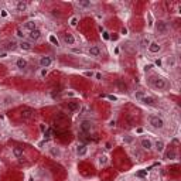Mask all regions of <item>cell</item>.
I'll list each match as a JSON object with an SVG mask.
<instances>
[{
  "instance_id": "obj_1",
  "label": "cell",
  "mask_w": 181,
  "mask_h": 181,
  "mask_svg": "<svg viewBox=\"0 0 181 181\" xmlns=\"http://www.w3.org/2000/svg\"><path fill=\"white\" fill-rule=\"evenodd\" d=\"M150 85L157 90H164L166 88H167V81H166L163 77L154 75V77H151V79H150Z\"/></svg>"
},
{
  "instance_id": "obj_2",
  "label": "cell",
  "mask_w": 181,
  "mask_h": 181,
  "mask_svg": "<svg viewBox=\"0 0 181 181\" xmlns=\"http://www.w3.org/2000/svg\"><path fill=\"white\" fill-rule=\"evenodd\" d=\"M149 125L151 127H154V129H163V127H164V120H163V117H160L159 115H150Z\"/></svg>"
},
{
  "instance_id": "obj_3",
  "label": "cell",
  "mask_w": 181,
  "mask_h": 181,
  "mask_svg": "<svg viewBox=\"0 0 181 181\" xmlns=\"http://www.w3.org/2000/svg\"><path fill=\"white\" fill-rule=\"evenodd\" d=\"M156 31L159 33V34H161V35H166L168 33L167 23L163 21V20H157V21H156Z\"/></svg>"
},
{
  "instance_id": "obj_4",
  "label": "cell",
  "mask_w": 181,
  "mask_h": 181,
  "mask_svg": "<svg viewBox=\"0 0 181 181\" xmlns=\"http://www.w3.org/2000/svg\"><path fill=\"white\" fill-rule=\"evenodd\" d=\"M147 50H149V52H151V54H159V52L161 51V44L157 43V41H150Z\"/></svg>"
},
{
  "instance_id": "obj_5",
  "label": "cell",
  "mask_w": 181,
  "mask_h": 181,
  "mask_svg": "<svg viewBox=\"0 0 181 181\" xmlns=\"http://www.w3.org/2000/svg\"><path fill=\"white\" fill-rule=\"evenodd\" d=\"M140 147H142L143 150L150 151V150L153 149V142L150 140L149 137H143V139H140Z\"/></svg>"
},
{
  "instance_id": "obj_6",
  "label": "cell",
  "mask_w": 181,
  "mask_h": 181,
  "mask_svg": "<svg viewBox=\"0 0 181 181\" xmlns=\"http://www.w3.org/2000/svg\"><path fill=\"white\" fill-rule=\"evenodd\" d=\"M38 62H40V67H41V68H45V70H47V68L52 64V58L50 55H44V57L40 58Z\"/></svg>"
},
{
  "instance_id": "obj_7",
  "label": "cell",
  "mask_w": 181,
  "mask_h": 181,
  "mask_svg": "<svg viewBox=\"0 0 181 181\" xmlns=\"http://www.w3.org/2000/svg\"><path fill=\"white\" fill-rule=\"evenodd\" d=\"M27 37L30 40V43H31V41H37V40H40V37H41V31H40L38 28H35V30H33V31L28 33Z\"/></svg>"
},
{
  "instance_id": "obj_8",
  "label": "cell",
  "mask_w": 181,
  "mask_h": 181,
  "mask_svg": "<svg viewBox=\"0 0 181 181\" xmlns=\"http://www.w3.org/2000/svg\"><path fill=\"white\" fill-rule=\"evenodd\" d=\"M79 129H81L82 133H89L90 129H92V123L89 120H82L81 125H79Z\"/></svg>"
},
{
  "instance_id": "obj_9",
  "label": "cell",
  "mask_w": 181,
  "mask_h": 181,
  "mask_svg": "<svg viewBox=\"0 0 181 181\" xmlns=\"http://www.w3.org/2000/svg\"><path fill=\"white\" fill-rule=\"evenodd\" d=\"M101 48L98 47V45H92L89 47V50H88V54H89L90 57H93V58H98V57H101Z\"/></svg>"
},
{
  "instance_id": "obj_10",
  "label": "cell",
  "mask_w": 181,
  "mask_h": 181,
  "mask_svg": "<svg viewBox=\"0 0 181 181\" xmlns=\"http://www.w3.org/2000/svg\"><path fill=\"white\" fill-rule=\"evenodd\" d=\"M19 48L20 50H23V51H31L33 50V43L27 41V40H23V41H20L19 43Z\"/></svg>"
},
{
  "instance_id": "obj_11",
  "label": "cell",
  "mask_w": 181,
  "mask_h": 181,
  "mask_svg": "<svg viewBox=\"0 0 181 181\" xmlns=\"http://www.w3.org/2000/svg\"><path fill=\"white\" fill-rule=\"evenodd\" d=\"M35 28H37V23H35L34 20H28V21H26V23L23 24V30H27L28 33L33 31V30H35Z\"/></svg>"
},
{
  "instance_id": "obj_12",
  "label": "cell",
  "mask_w": 181,
  "mask_h": 181,
  "mask_svg": "<svg viewBox=\"0 0 181 181\" xmlns=\"http://www.w3.org/2000/svg\"><path fill=\"white\" fill-rule=\"evenodd\" d=\"M140 102L143 105H147V106H151V105L156 104V99L153 96H149V95H144V96L140 99Z\"/></svg>"
},
{
  "instance_id": "obj_13",
  "label": "cell",
  "mask_w": 181,
  "mask_h": 181,
  "mask_svg": "<svg viewBox=\"0 0 181 181\" xmlns=\"http://www.w3.org/2000/svg\"><path fill=\"white\" fill-rule=\"evenodd\" d=\"M77 154L79 157H84V156L88 154V147L85 144H78L77 146Z\"/></svg>"
},
{
  "instance_id": "obj_14",
  "label": "cell",
  "mask_w": 181,
  "mask_h": 181,
  "mask_svg": "<svg viewBox=\"0 0 181 181\" xmlns=\"http://www.w3.org/2000/svg\"><path fill=\"white\" fill-rule=\"evenodd\" d=\"M27 65H28V62H27V59L23 58V57L17 58V61H16V67H17L19 70H26Z\"/></svg>"
},
{
  "instance_id": "obj_15",
  "label": "cell",
  "mask_w": 181,
  "mask_h": 181,
  "mask_svg": "<svg viewBox=\"0 0 181 181\" xmlns=\"http://www.w3.org/2000/svg\"><path fill=\"white\" fill-rule=\"evenodd\" d=\"M153 147L156 149V151H157V153H163V151H164V149H166V143L163 142V140H157V142L153 144Z\"/></svg>"
},
{
  "instance_id": "obj_16",
  "label": "cell",
  "mask_w": 181,
  "mask_h": 181,
  "mask_svg": "<svg viewBox=\"0 0 181 181\" xmlns=\"http://www.w3.org/2000/svg\"><path fill=\"white\" fill-rule=\"evenodd\" d=\"M64 43L67 45H75L77 40H75V37H74L72 34H65L64 35Z\"/></svg>"
},
{
  "instance_id": "obj_17",
  "label": "cell",
  "mask_w": 181,
  "mask_h": 181,
  "mask_svg": "<svg viewBox=\"0 0 181 181\" xmlns=\"http://www.w3.org/2000/svg\"><path fill=\"white\" fill-rule=\"evenodd\" d=\"M50 156L54 157V159H59L61 157V150H59V147H55V146L50 147Z\"/></svg>"
},
{
  "instance_id": "obj_18",
  "label": "cell",
  "mask_w": 181,
  "mask_h": 181,
  "mask_svg": "<svg viewBox=\"0 0 181 181\" xmlns=\"http://www.w3.org/2000/svg\"><path fill=\"white\" fill-rule=\"evenodd\" d=\"M166 65H167V68H175V65H177L175 57H173V55L167 57V58H166Z\"/></svg>"
},
{
  "instance_id": "obj_19",
  "label": "cell",
  "mask_w": 181,
  "mask_h": 181,
  "mask_svg": "<svg viewBox=\"0 0 181 181\" xmlns=\"http://www.w3.org/2000/svg\"><path fill=\"white\" fill-rule=\"evenodd\" d=\"M27 7H28V4H27L26 1H23V0H20V1L16 3V10L17 12H26Z\"/></svg>"
},
{
  "instance_id": "obj_20",
  "label": "cell",
  "mask_w": 181,
  "mask_h": 181,
  "mask_svg": "<svg viewBox=\"0 0 181 181\" xmlns=\"http://www.w3.org/2000/svg\"><path fill=\"white\" fill-rule=\"evenodd\" d=\"M13 154L16 159H21L23 154H24V151H23V147H14L13 149Z\"/></svg>"
},
{
  "instance_id": "obj_21",
  "label": "cell",
  "mask_w": 181,
  "mask_h": 181,
  "mask_svg": "<svg viewBox=\"0 0 181 181\" xmlns=\"http://www.w3.org/2000/svg\"><path fill=\"white\" fill-rule=\"evenodd\" d=\"M16 35H17V37H19L20 40H21V41H23V40L26 38V34H24V30H23L21 27H19V28L16 30Z\"/></svg>"
},
{
  "instance_id": "obj_22",
  "label": "cell",
  "mask_w": 181,
  "mask_h": 181,
  "mask_svg": "<svg viewBox=\"0 0 181 181\" xmlns=\"http://www.w3.org/2000/svg\"><path fill=\"white\" fill-rule=\"evenodd\" d=\"M106 163H108V157H106V156H99L98 164H99L101 167H104V166H106Z\"/></svg>"
},
{
  "instance_id": "obj_23",
  "label": "cell",
  "mask_w": 181,
  "mask_h": 181,
  "mask_svg": "<svg viewBox=\"0 0 181 181\" xmlns=\"http://www.w3.org/2000/svg\"><path fill=\"white\" fill-rule=\"evenodd\" d=\"M78 21H79V17H78V16H72L68 23H70V26H71V27H77L78 26Z\"/></svg>"
},
{
  "instance_id": "obj_24",
  "label": "cell",
  "mask_w": 181,
  "mask_h": 181,
  "mask_svg": "<svg viewBox=\"0 0 181 181\" xmlns=\"http://www.w3.org/2000/svg\"><path fill=\"white\" fill-rule=\"evenodd\" d=\"M78 6L82 7V9H89L92 6V3L90 1H78Z\"/></svg>"
},
{
  "instance_id": "obj_25",
  "label": "cell",
  "mask_w": 181,
  "mask_h": 181,
  "mask_svg": "<svg viewBox=\"0 0 181 181\" xmlns=\"http://www.w3.org/2000/svg\"><path fill=\"white\" fill-rule=\"evenodd\" d=\"M166 159H168V160H174V159H177V153H175L174 150H171V151H168L167 154H166Z\"/></svg>"
},
{
  "instance_id": "obj_26",
  "label": "cell",
  "mask_w": 181,
  "mask_h": 181,
  "mask_svg": "<svg viewBox=\"0 0 181 181\" xmlns=\"http://www.w3.org/2000/svg\"><path fill=\"white\" fill-rule=\"evenodd\" d=\"M48 40H50V43H52L54 45H58V38H57V37H55L54 34H50Z\"/></svg>"
},
{
  "instance_id": "obj_27",
  "label": "cell",
  "mask_w": 181,
  "mask_h": 181,
  "mask_svg": "<svg viewBox=\"0 0 181 181\" xmlns=\"http://www.w3.org/2000/svg\"><path fill=\"white\" fill-rule=\"evenodd\" d=\"M102 37H104V40H105V41H109V40H110L109 33L106 31V30H104V31H102Z\"/></svg>"
},
{
  "instance_id": "obj_28",
  "label": "cell",
  "mask_w": 181,
  "mask_h": 181,
  "mask_svg": "<svg viewBox=\"0 0 181 181\" xmlns=\"http://www.w3.org/2000/svg\"><path fill=\"white\" fill-rule=\"evenodd\" d=\"M144 95H146V93H144V92H142V90H139V92H136V93H135L136 99H139V101H140V99H142Z\"/></svg>"
},
{
  "instance_id": "obj_29",
  "label": "cell",
  "mask_w": 181,
  "mask_h": 181,
  "mask_svg": "<svg viewBox=\"0 0 181 181\" xmlns=\"http://www.w3.org/2000/svg\"><path fill=\"white\" fill-rule=\"evenodd\" d=\"M140 44H142L143 48H147V47H149V44H150V41L147 38H144V40H142V43H140Z\"/></svg>"
},
{
  "instance_id": "obj_30",
  "label": "cell",
  "mask_w": 181,
  "mask_h": 181,
  "mask_svg": "<svg viewBox=\"0 0 181 181\" xmlns=\"http://www.w3.org/2000/svg\"><path fill=\"white\" fill-rule=\"evenodd\" d=\"M123 142H125V143H127V144H129V143H132V142H133V137H132V136H126V137H123Z\"/></svg>"
},
{
  "instance_id": "obj_31",
  "label": "cell",
  "mask_w": 181,
  "mask_h": 181,
  "mask_svg": "<svg viewBox=\"0 0 181 181\" xmlns=\"http://www.w3.org/2000/svg\"><path fill=\"white\" fill-rule=\"evenodd\" d=\"M7 45H9V48H12V50H13V48H16L19 44H17L16 41H9V44H7Z\"/></svg>"
},
{
  "instance_id": "obj_32",
  "label": "cell",
  "mask_w": 181,
  "mask_h": 181,
  "mask_svg": "<svg viewBox=\"0 0 181 181\" xmlns=\"http://www.w3.org/2000/svg\"><path fill=\"white\" fill-rule=\"evenodd\" d=\"M47 74H48V70H45V68H41V71H40V77L44 78Z\"/></svg>"
},
{
  "instance_id": "obj_33",
  "label": "cell",
  "mask_w": 181,
  "mask_h": 181,
  "mask_svg": "<svg viewBox=\"0 0 181 181\" xmlns=\"http://www.w3.org/2000/svg\"><path fill=\"white\" fill-rule=\"evenodd\" d=\"M7 16H9V13H7V10H0V17H3V19H6Z\"/></svg>"
},
{
  "instance_id": "obj_34",
  "label": "cell",
  "mask_w": 181,
  "mask_h": 181,
  "mask_svg": "<svg viewBox=\"0 0 181 181\" xmlns=\"http://www.w3.org/2000/svg\"><path fill=\"white\" fill-rule=\"evenodd\" d=\"M12 102H13V98H10V96H7V98H4V105H10L12 104Z\"/></svg>"
},
{
  "instance_id": "obj_35",
  "label": "cell",
  "mask_w": 181,
  "mask_h": 181,
  "mask_svg": "<svg viewBox=\"0 0 181 181\" xmlns=\"http://www.w3.org/2000/svg\"><path fill=\"white\" fill-rule=\"evenodd\" d=\"M84 75H85V77H88V78H92L93 75H95V74H93L92 71H85V72H84Z\"/></svg>"
},
{
  "instance_id": "obj_36",
  "label": "cell",
  "mask_w": 181,
  "mask_h": 181,
  "mask_svg": "<svg viewBox=\"0 0 181 181\" xmlns=\"http://www.w3.org/2000/svg\"><path fill=\"white\" fill-rule=\"evenodd\" d=\"M30 116H31V112H30V110H26V112L23 113V117H24V119H28Z\"/></svg>"
},
{
  "instance_id": "obj_37",
  "label": "cell",
  "mask_w": 181,
  "mask_h": 181,
  "mask_svg": "<svg viewBox=\"0 0 181 181\" xmlns=\"http://www.w3.org/2000/svg\"><path fill=\"white\" fill-rule=\"evenodd\" d=\"M108 99H109V101H113V102H116L117 96H116V95H108Z\"/></svg>"
},
{
  "instance_id": "obj_38",
  "label": "cell",
  "mask_w": 181,
  "mask_h": 181,
  "mask_svg": "<svg viewBox=\"0 0 181 181\" xmlns=\"http://www.w3.org/2000/svg\"><path fill=\"white\" fill-rule=\"evenodd\" d=\"M44 136H45V139H50V137H51V130H50V129L45 130V132H44Z\"/></svg>"
},
{
  "instance_id": "obj_39",
  "label": "cell",
  "mask_w": 181,
  "mask_h": 181,
  "mask_svg": "<svg viewBox=\"0 0 181 181\" xmlns=\"http://www.w3.org/2000/svg\"><path fill=\"white\" fill-rule=\"evenodd\" d=\"M120 34H122V35H126V34H127V28H126V27H122V30H120Z\"/></svg>"
},
{
  "instance_id": "obj_40",
  "label": "cell",
  "mask_w": 181,
  "mask_h": 181,
  "mask_svg": "<svg viewBox=\"0 0 181 181\" xmlns=\"http://www.w3.org/2000/svg\"><path fill=\"white\" fill-rule=\"evenodd\" d=\"M154 65H157V67H161V65H163V61H161V59H156V61H154Z\"/></svg>"
},
{
  "instance_id": "obj_41",
  "label": "cell",
  "mask_w": 181,
  "mask_h": 181,
  "mask_svg": "<svg viewBox=\"0 0 181 181\" xmlns=\"http://www.w3.org/2000/svg\"><path fill=\"white\" fill-rule=\"evenodd\" d=\"M117 85H119V88H120V89H122L123 92H126V85H123L122 82H119V84H117Z\"/></svg>"
},
{
  "instance_id": "obj_42",
  "label": "cell",
  "mask_w": 181,
  "mask_h": 181,
  "mask_svg": "<svg viewBox=\"0 0 181 181\" xmlns=\"http://www.w3.org/2000/svg\"><path fill=\"white\" fill-rule=\"evenodd\" d=\"M115 125H116V120L113 119V120H110L109 122V127H115Z\"/></svg>"
},
{
  "instance_id": "obj_43",
  "label": "cell",
  "mask_w": 181,
  "mask_h": 181,
  "mask_svg": "<svg viewBox=\"0 0 181 181\" xmlns=\"http://www.w3.org/2000/svg\"><path fill=\"white\" fill-rule=\"evenodd\" d=\"M93 77L96 78V79H102V74H101V72H96V74H95Z\"/></svg>"
},
{
  "instance_id": "obj_44",
  "label": "cell",
  "mask_w": 181,
  "mask_h": 181,
  "mask_svg": "<svg viewBox=\"0 0 181 181\" xmlns=\"http://www.w3.org/2000/svg\"><path fill=\"white\" fill-rule=\"evenodd\" d=\"M136 133H137V135H142L143 129H142V127H137V129H136Z\"/></svg>"
},
{
  "instance_id": "obj_45",
  "label": "cell",
  "mask_w": 181,
  "mask_h": 181,
  "mask_svg": "<svg viewBox=\"0 0 181 181\" xmlns=\"http://www.w3.org/2000/svg\"><path fill=\"white\" fill-rule=\"evenodd\" d=\"M40 130H41V132H43V133H44L45 130H47V127H45L44 125H40Z\"/></svg>"
},
{
  "instance_id": "obj_46",
  "label": "cell",
  "mask_w": 181,
  "mask_h": 181,
  "mask_svg": "<svg viewBox=\"0 0 181 181\" xmlns=\"http://www.w3.org/2000/svg\"><path fill=\"white\" fill-rule=\"evenodd\" d=\"M0 58H7V52H0Z\"/></svg>"
},
{
  "instance_id": "obj_47",
  "label": "cell",
  "mask_w": 181,
  "mask_h": 181,
  "mask_svg": "<svg viewBox=\"0 0 181 181\" xmlns=\"http://www.w3.org/2000/svg\"><path fill=\"white\" fill-rule=\"evenodd\" d=\"M151 68H153V65H146V67H144V71H150Z\"/></svg>"
},
{
  "instance_id": "obj_48",
  "label": "cell",
  "mask_w": 181,
  "mask_h": 181,
  "mask_svg": "<svg viewBox=\"0 0 181 181\" xmlns=\"http://www.w3.org/2000/svg\"><path fill=\"white\" fill-rule=\"evenodd\" d=\"M146 173H147V171H140V173H139V177H143V175H146Z\"/></svg>"
},
{
  "instance_id": "obj_49",
  "label": "cell",
  "mask_w": 181,
  "mask_h": 181,
  "mask_svg": "<svg viewBox=\"0 0 181 181\" xmlns=\"http://www.w3.org/2000/svg\"><path fill=\"white\" fill-rule=\"evenodd\" d=\"M28 181H34V180H33V178H30V180H28Z\"/></svg>"
}]
</instances>
